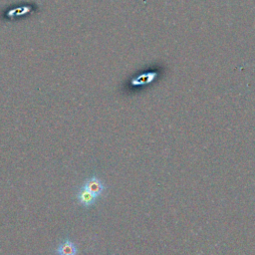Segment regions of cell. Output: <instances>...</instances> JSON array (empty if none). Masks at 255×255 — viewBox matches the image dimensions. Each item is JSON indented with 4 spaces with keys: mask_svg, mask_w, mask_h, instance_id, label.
Returning a JSON list of instances; mask_svg holds the SVG:
<instances>
[{
    "mask_svg": "<svg viewBox=\"0 0 255 255\" xmlns=\"http://www.w3.org/2000/svg\"><path fill=\"white\" fill-rule=\"evenodd\" d=\"M77 252L78 249L76 245L69 239H66L64 242H62L56 249V253L58 255H77Z\"/></svg>",
    "mask_w": 255,
    "mask_h": 255,
    "instance_id": "obj_3",
    "label": "cell"
},
{
    "mask_svg": "<svg viewBox=\"0 0 255 255\" xmlns=\"http://www.w3.org/2000/svg\"><path fill=\"white\" fill-rule=\"evenodd\" d=\"M82 188L87 190L88 192H90L91 194H93L97 197L100 196L104 193V191H105L104 183L102 182V180L99 177H97L95 176L88 178L85 181V183H84V185H83Z\"/></svg>",
    "mask_w": 255,
    "mask_h": 255,
    "instance_id": "obj_1",
    "label": "cell"
},
{
    "mask_svg": "<svg viewBox=\"0 0 255 255\" xmlns=\"http://www.w3.org/2000/svg\"><path fill=\"white\" fill-rule=\"evenodd\" d=\"M77 198H78V201L80 204H82L83 206L89 207L96 202L97 196H95L94 195L91 194L87 190L81 188V190L77 194Z\"/></svg>",
    "mask_w": 255,
    "mask_h": 255,
    "instance_id": "obj_2",
    "label": "cell"
}]
</instances>
